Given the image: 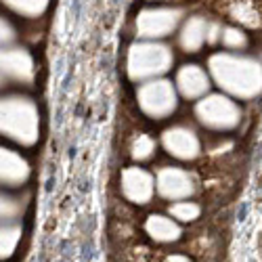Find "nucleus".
<instances>
[{"instance_id": "f8f14e48", "label": "nucleus", "mask_w": 262, "mask_h": 262, "mask_svg": "<svg viewBox=\"0 0 262 262\" xmlns=\"http://www.w3.org/2000/svg\"><path fill=\"white\" fill-rule=\"evenodd\" d=\"M204 26H202V21H191V24L185 28V34L181 38V45L189 51V53H195L200 47H202V42L206 40V34H204Z\"/></svg>"}, {"instance_id": "f257e3e1", "label": "nucleus", "mask_w": 262, "mask_h": 262, "mask_svg": "<svg viewBox=\"0 0 262 262\" xmlns=\"http://www.w3.org/2000/svg\"><path fill=\"white\" fill-rule=\"evenodd\" d=\"M212 72L221 86L239 97H254L262 91V70L260 65L248 59L214 57Z\"/></svg>"}, {"instance_id": "423d86ee", "label": "nucleus", "mask_w": 262, "mask_h": 262, "mask_svg": "<svg viewBox=\"0 0 262 262\" xmlns=\"http://www.w3.org/2000/svg\"><path fill=\"white\" fill-rule=\"evenodd\" d=\"M164 147L168 149V154L181 160H193L200 154V141L195 137L193 130L183 128V126H174L168 128L164 133Z\"/></svg>"}, {"instance_id": "9d476101", "label": "nucleus", "mask_w": 262, "mask_h": 262, "mask_svg": "<svg viewBox=\"0 0 262 262\" xmlns=\"http://www.w3.org/2000/svg\"><path fill=\"white\" fill-rule=\"evenodd\" d=\"M147 233L156 239V242H162V244H170V242H177L181 237V229L177 223H172L170 218L166 216H149V221L145 225Z\"/></svg>"}, {"instance_id": "6e6552de", "label": "nucleus", "mask_w": 262, "mask_h": 262, "mask_svg": "<svg viewBox=\"0 0 262 262\" xmlns=\"http://www.w3.org/2000/svg\"><path fill=\"white\" fill-rule=\"evenodd\" d=\"M158 189L168 200H181L193 193L189 174L179 168H166L158 174Z\"/></svg>"}, {"instance_id": "dca6fc26", "label": "nucleus", "mask_w": 262, "mask_h": 262, "mask_svg": "<svg viewBox=\"0 0 262 262\" xmlns=\"http://www.w3.org/2000/svg\"><path fill=\"white\" fill-rule=\"evenodd\" d=\"M225 45H227V47H231V49L244 47V45H246V38L242 36V32H235V30H227V34H225Z\"/></svg>"}, {"instance_id": "0eeeda50", "label": "nucleus", "mask_w": 262, "mask_h": 262, "mask_svg": "<svg viewBox=\"0 0 262 262\" xmlns=\"http://www.w3.org/2000/svg\"><path fill=\"white\" fill-rule=\"evenodd\" d=\"M122 189L126 198L133 200L135 204H147L154 195V179L145 170L130 168L122 174Z\"/></svg>"}, {"instance_id": "20e7f679", "label": "nucleus", "mask_w": 262, "mask_h": 262, "mask_svg": "<svg viewBox=\"0 0 262 262\" xmlns=\"http://www.w3.org/2000/svg\"><path fill=\"white\" fill-rule=\"evenodd\" d=\"M198 118L210 128H233L239 122V109L225 97H210L198 105Z\"/></svg>"}, {"instance_id": "1a4fd4ad", "label": "nucleus", "mask_w": 262, "mask_h": 262, "mask_svg": "<svg viewBox=\"0 0 262 262\" xmlns=\"http://www.w3.org/2000/svg\"><path fill=\"white\" fill-rule=\"evenodd\" d=\"M177 82H179L181 93L189 99H195L208 91V78L198 65H185V68L179 72Z\"/></svg>"}, {"instance_id": "2eb2a0df", "label": "nucleus", "mask_w": 262, "mask_h": 262, "mask_svg": "<svg viewBox=\"0 0 262 262\" xmlns=\"http://www.w3.org/2000/svg\"><path fill=\"white\" fill-rule=\"evenodd\" d=\"M19 242V229L17 227H5L3 231V256H11Z\"/></svg>"}, {"instance_id": "7ed1b4c3", "label": "nucleus", "mask_w": 262, "mask_h": 262, "mask_svg": "<svg viewBox=\"0 0 262 262\" xmlns=\"http://www.w3.org/2000/svg\"><path fill=\"white\" fill-rule=\"evenodd\" d=\"M168 65L170 53L164 47H135L130 53V76L135 80L162 74Z\"/></svg>"}, {"instance_id": "39448f33", "label": "nucleus", "mask_w": 262, "mask_h": 262, "mask_svg": "<svg viewBox=\"0 0 262 262\" xmlns=\"http://www.w3.org/2000/svg\"><path fill=\"white\" fill-rule=\"evenodd\" d=\"M139 103L149 116L164 118L177 107V97L168 82H149L139 91Z\"/></svg>"}, {"instance_id": "9b49d317", "label": "nucleus", "mask_w": 262, "mask_h": 262, "mask_svg": "<svg viewBox=\"0 0 262 262\" xmlns=\"http://www.w3.org/2000/svg\"><path fill=\"white\" fill-rule=\"evenodd\" d=\"M28 164L19 156L3 151V183H7L9 187H17L28 179Z\"/></svg>"}, {"instance_id": "f3484780", "label": "nucleus", "mask_w": 262, "mask_h": 262, "mask_svg": "<svg viewBox=\"0 0 262 262\" xmlns=\"http://www.w3.org/2000/svg\"><path fill=\"white\" fill-rule=\"evenodd\" d=\"M166 262H191L189 258H185V256H168L166 258Z\"/></svg>"}, {"instance_id": "4468645a", "label": "nucleus", "mask_w": 262, "mask_h": 262, "mask_svg": "<svg viewBox=\"0 0 262 262\" xmlns=\"http://www.w3.org/2000/svg\"><path fill=\"white\" fill-rule=\"evenodd\" d=\"M154 149H156V143L147 135H141L133 145V158L135 160H147V158H151V154H154Z\"/></svg>"}, {"instance_id": "ddd939ff", "label": "nucleus", "mask_w": 262, "mask_h": 262, "mask_svg": "<svg viewBox=\"0 0 262 262\" xmlns=\"http://www.w3.org/2000/svg\"><path fill=\"white\" fill-rule=\"evenodd\" d=\"M170 214L177 218V221L189 223V221H195V218L200 216V206L193 204V202H179L170 208Z\"/></svg>"}, {"instance_id": "f03ea898", "label": "nucleus", "mask_w": 262, "mask_h": 262, "mask_svg": "<svg viewBox=\"0 0 262 262\" xmlns=\"http://www.w3.org/2000/svg\"><path fill=\"white\" fill-rule=\"evenodd\" d=\"M3 130L19 143H34L38 130V116L28 99H7L3 103Z\"/></svg>"}]
</instances>
